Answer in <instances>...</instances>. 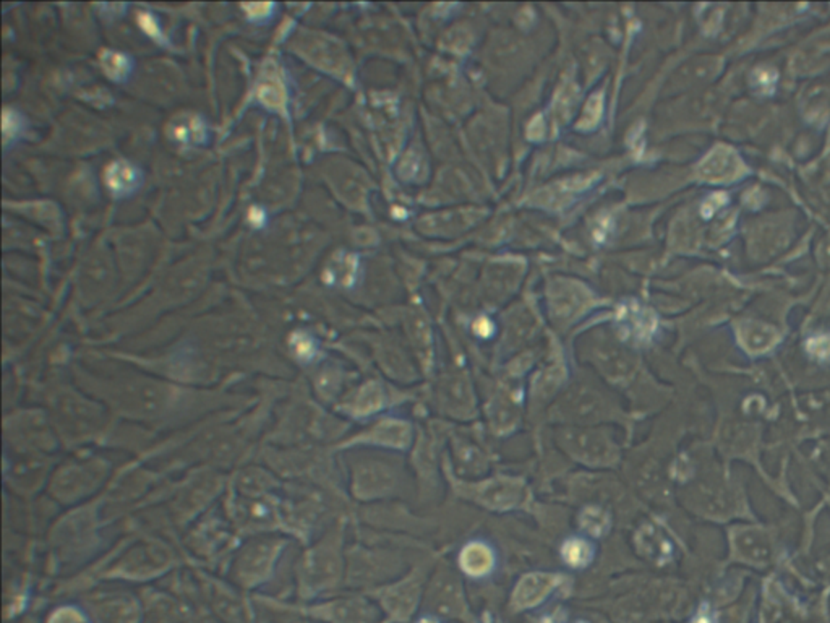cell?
Here are the masks:
<instances>
[{"mask_svg":"<svg viewBox=\"0 0 830 623\" xmlns=\"http://www.w3.org/2000/svg\"><path fill=\"white\" fill-rule=\"evenodd\" d=\"M556 576L547 573H532L521 580L513 595V603L517 609H531L547 599L554 591Z\"/></svg>","mask_w":830,"mask_h":623,"instance_id":"cell-1","label":"cell"},{"mask_svg":"<svg viewBox=\"0 0 830 623\" xmlns=\"http://www.w3.org/2000/svg\"><path fill=\"white\" fill-rule=\"evenodd\" d=\"M140 179H142L140 171L125 161L111 164L105 171V183L109 185V189L117 195L134 192L135 189L140 185Z\"/></svg>","mask_w":830,"mask_h":623,"instance_id":"cell-2","label":"cell"},{"mask_svg":"<svg viewBox=\"0 0 830 623\" xmlns=\"http://www.w3.org/2000/svg\"><path fill=\"white\" fill-rule=\"evenodd\" d=\"M461 568L472 576H482L488 573L493 565V556L490 549L484 544H469L464 547L459 558Z\"/></svg>","mask_w":830,"mask_h":623,"instance_id":"cell-3","label":"cell"},{"mask_svg":"<svg viewBox=\"0 0 830 623\" xmlns=\"http://www.w3.org/2000/svg\"><path fill=\"white\" fill-rule=\"evenodd\" d=\"M417 603V586L404 585L386 596V604L392 615L398 619H406L412 614Z\"/></svg>","mask_w":830,"mask_h":623,"instance_id":"cell-4","label":"cell"},{"mask_svg":"<svg viewBox=\"0 0 830 623\" xmlns=\"http://www.w3.org/2000/svg\"><path fill=\"white\" fill-rule=\"evenodd\" d=\"M103 68L112 80H122L130 72V60L120 52L105 51L103 54Z\"/></svg>","mask_w":830,"mask_h":623,"instance_id":"cell-5","label":"cell"},{"mask_svg":"<svg viewBox=\"0 0 830 623\" xmlns=\"http://www.w3.org/2000/svg\"><path fill=\"white\" fill-rule=\"evenodd\" d=\"M172 134L175 136V140L179 142H185L189 144L191 140L195 142H200L203 138V127H201V122L198 119L195 117H190V119H182L177 124L172 127Z\"/></svg>","mask_w":830,"mask_h":623,"instance_id":"cell-6","label":"cell"},{"mask_svg":"<svg viewBox=\"0 0 830 623\" xmlns=\"http://www.w3.org/2000/svg\"><path fill=\"white\" fill-rule=\"evenodd\" d=\"M258 97L263 101V105L271 107V109H277V107H283L284 101H286V95H284V88L283 85L273 80V82H263L261 87L258 90Z\"/></svg>","mask_w":830,"mask_h":623,"instance_id":"cell-7","label":"cell"},{"mask_svg":"<svg viewBox=\"0 0 830 623\" xmlns=\"http://www.w3.org/2000/svg\"><path fill=\"white\" fill-rule=\"evenodd\" d=\"M591 549L582 542V541H570L566 546L563 547V557L564 560L573 566H582L586 564H589L591 560Z\"/></svg>","mask_w":830,"mask_h":623,"instance_id":"cell-8","label":"cell"},{"mask_svg":"<svg viewBox=\"0 0 830 623\" xmlns=\"http://www.w3.org/2000/svg\"><path fill=\"white\" fill-rule=\"evenodd\" d=\"M806 349L811 357L819 362H829L830 361V335L811 336L806 341Z\"/></svg>","mask_w":830,"mask_h":623,"instance_id":"cell-9","label":"cell"},{"mask_svg":"<svg viewBox=\"0 0 830 623\" xmlns=\"http://www.w3.org/2000/svg\"><path fill=\"white\" fill-rule=\"evenodd\" d=\"M48 623H88L85 615L74 607L58 609V612L50 615Z\"/></svg>","mask_w":830,"mask_h":623,"instance_id":"cell-10","label":"cell"},{"mask_svg":"<svg viewBox=\"0 0 830 623\" xmlns=\"http://www.w3.org/2000/svg\"><path fill=\"white\" fill-rule=\"evenodd\" d=\"M775 82H777V75L771 70H756L754 74V83L761 87L764 93H772Z\"/></svg>","mask_w":830,"mask_h":623,"instance_id":"cell-11","label":"cell"},{"mask_svg":"<svg viewBox=\"0 0 830 623\" xmlns=\"http://www.w3.org/2000/svg\"><path fill=\"white\" fill-rule=\"evenodd\" d=\"M242 7L249 12L250 17H263L273 9V4H245Z\"/></svg>","mask_w":830,"mask_h":623,"instance_id":"cell-12","label":"cell"},{"mask_svg":"<svg viewBox=\"0 0 830 623\" xmlns=\"http://www.w3.org/2000/svg\"><path fill=\"white\" fill-rule=\"evenodd\" d=\"M417 623H438V622H437L435 619H430V617H427V619H422V620H419V622Z\"/></svg>","mask_w":830,"mask_h":623,"instance_id":"cell-13","label":"cell"}]
</instances>
